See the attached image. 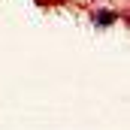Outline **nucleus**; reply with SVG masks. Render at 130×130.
<instances>
[{
	"instance_id": "nucleus-1",
	"label": "nucleus",
	"mask_w": 130,
	"mask_h": 130,
	"mask_svg": "<svg viewBox=\"0 0 130 130\" xmlns=\"http://www.w3.org/2000/svg\"><path fill=\"white\" fill-rule=\"evenodd\" d=\"M91 18H94V24H97V27H109V24H115V21H118V12H115V9H94V12H91Z\"/></svg>"
}]
</instances>
